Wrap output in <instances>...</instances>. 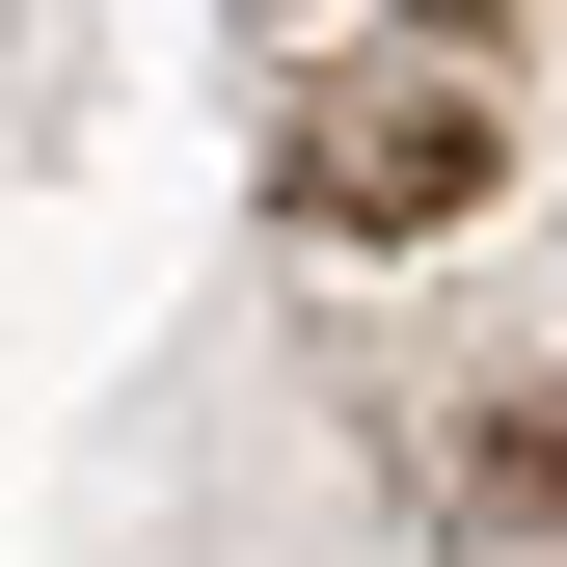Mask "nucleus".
Returning a JSON list of instances; mask_svg holds the SVG:
<instances>
[{"label": "nucleus", "mask_w": 567, "mask_h": 567, "mask_svg": "<svg viewBox=\"0 0 567 567\" xmlns=\"http://www.w3.org/2000/svg\"><path fill=\"white\" fill-rule=\"evenodd\" d=\"M324 217L351 244L486 217V82H460V54H351V82H324Z\"/></svg>", "instance_id": "obj_1"}]
</instances>
